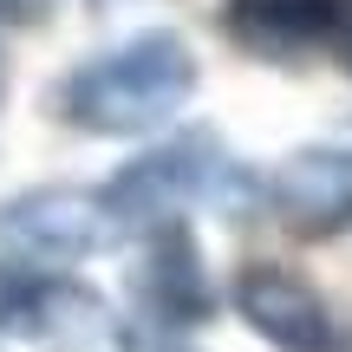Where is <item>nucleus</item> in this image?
I'll list each match as a JSON object with an SVG mask.
<instances>
[{"label":"nucleus","instance_id":"obj_5","mask_svg":"<svg viewBox=\"0 0 352 352\" xmlns=\"http://www.w3.org/2000/svg\"><path fill=\"white\" fill-rule=\"evenodd\" d=\"M267 209L300 235H340L352 228V151L346 144H307L287 151L261 183Z\"/></svg>","mask_w":352,"mask_h":352},{"label":"nucleus","instance_id":"obj_7","mask_svg":"<svg viewBox=\"0 0 352 352\" xmlns=\"http://www.w3.org/2000/svg\"><path fill=\"white\" fill-rule=\"evenodd\" d=\"M131 287H138V307L170 333H189L215 314V287H209V267H202L189 222H164L144 235V261L131 274Z\"/></svg>","mask_w":352,"mask_h":352},{"label":"nucleus","instance_id":"obj_1","mask_svg":"<svg viewBox=\"0 0 352 352\" xmlns=\"http://www.w3.org/2000/svg\"><path fill=\"white\" fill-rule=\"evenodd\" d=\"M196 52L170 26L118 39L59 78V118L85 138H151L196 98Z\"/></svg>","mask_w":352,"mask_h":352},{"label":"nucleus","instance_id":"obj_9","mask_svg":"<svg viewBox=\"0 0 352 352\" xmlns=\"http://www.w3.org/2000/svg\"><path fill=\"white\" fill-rule=\"evenodd\" d=\"M52 13V0H0V26H39Z\"/></svg>","mask_w":352,"mask_h":352},{"label":"nucleus","instance_id":"obj_6","mask_svg":"<svg viewBox=\"0 0 352 352\" xmlns=\"http://www.w3.org/2000/svg\"><path fill=\"white\" fill-rule=\"evenodd\" d=\"M235 314L248 320L254 340H267L274 352H340V333H333V314L300 274L287 267H241L235 280Z\"/></svg>","mask_w":352,"mask_h":352},{"label":"nucleus","instance_id":"obj_11","mask_svg":"<svg viewBox=\"0 0 352 352\" xmlns=\"http://www.w3.org/2000/svg\"><path fill=\"white\" fill-rule=\"evenodd\" d=\"M340 52H346V65H352V0H346V33H340Z\"/></svg>","mask_w":352,"mask_h":352},{"label":"nucleus","instance_id":"obj_12","mask_svg":"<svg viewBox=\"0 0 352 352\" xmlns=\"http://www.w3.org/2000/svg\"><path fill=\"white\" fill-rule=\"evenodd\" d=\"M170 352H189V346H170Z\"/></svg>","mask_w":352,"mask_h":352},{"label":"nucleus","instance_id":"obj_3","mask_svg":"<svg viewBox=\"0 0 352 352\" xmlns=\"http://www.w3.org/2000/svg\"><path fill=\"white\" fill-rule=\"evenodd\" d=\"M111 241H118V222L98 189L46 183V189H20V196L0 202V248L26 267H65V261L111 248Z\"/></svg>","mask_w":352,"mask_h":352},{"label":"nucleus","instance_id":"obj_8","mask_svg":"<svg viewBox=\"0 0 352 352\" xmlns=\"http://www.w3.org/2000/svg\"><path fill=\"white\" fill-rule=\"evenodd\" d=\"M228 33L254 59H307L320 46H340L346 0H228Z\"/></svg>","mask_w":352,"mask_h":352},{"label":"nucleus","instance_id":"obj_2","mask_svg":"<svg viewBox=\"0 0 352 352\" xmlns=\"http://www.w3.org/2000/svg\"><path fill=\"white\" fill-rule=\"evenodd\" d=\"M98 196H104V209H111L118 235H131V228L151 235V228H164V222H183L196 202H215V209L235 215L241 202L261 196V176L241 170L235 157L222 151L215 131H183V138L131 157Z\"/></svg>","mask_w":352,"mask_h":352},{"label":"nucleus","instance_id":"obj_4","mask_svg":"<svg viewBox=\"0 0 352 352\" xmlns=\"http://www.w3.org/2000/svg\"><path fill=\"white\" fill-rule=\"evenodd\" d=\"M13 333L33 340L39 352H138L131 320L98 287L65 274H26V267H20V300H13Z\"/></svg>","mask_w":352,"mask_h":352},{"label":"nucleus","instance_id":"obj_10","mask_svg":"<svg viewBox=\"0 0 352 352\" xmlns=\"http://www.w3.org/2000/svg\"><path fill=\"white\" fill-rule=\"evenodd\" d=\"M13 300H20V267H0V340L13 333Z\"/></svg>","mask_w":352,"mask_h":352}]
</instances>
